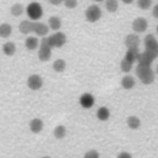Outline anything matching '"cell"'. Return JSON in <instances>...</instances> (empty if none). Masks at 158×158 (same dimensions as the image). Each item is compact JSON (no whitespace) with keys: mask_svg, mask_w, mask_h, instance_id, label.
Segmentation results:
<instances>
[{"mask_svg":"<svg viewBox=\"0 0 158 158\" xmlns=\"http://www.w3.org/2000/svg\"><path fill=\"white\" fill-rule=\"evenodd\" d=\"M136 74L144 85H150L153 83L155 79L154 72L151 66L149 65L138 64L136 69Z\"/></svg>","mask_w":158,"mask_h":158,"instance_id":"6da1fadb","label":"cell"},{"mask_svg":"<svg viewBox=\"0 0 158 158\" xmlns=\"http://www.w3.org/2000/svg\"><path fill=\"white\" fill-rule=\"evenodd\" d=\"M145 51L154 59L158 57V41L152 34L147 35L144 39Z\"/></svg>","mask_w":158,"mask_h":158,"instance_id":"7a4b0ae2","label":"cell"},{"mask_svg":"<svg viewBox=\"0 0 158 158\" xmlns=\"http://www.w3.org/2000/svg\"><path fill=\"white\" fill-rule=\"evenodd\" d=\"M40 44V49L38 52V58L42 62L48 61L50 59L52 54V48L49 44L48 37H43Z\"/></svg>","mask_w":158,"mask_h":158,"instance_id":"3957f363","label":"cell"},{"mask_svg":"<svg viewBox=\"0 0 158 158\" xmlns=\"http://www.w3.org/2000/svg\"><path fill=\"white\" fill-rule=\"evenodd\" d=\"M26 12L30 19L36 20L42 17L43 10L40 3L37 2H32L27 6Z\"/></svg>","mask_w":158,"mask_h":158,"instance_id":"277c9868","label":"cell"},{"mask_svg":"<svg viewBox=\"0 0 158 158\" xmlns=\"http://www.w3.org/2000/svg\"><path fill=\"white\" fill-rule=\"evenodd\" d=\"M48 40L49 45L52 48H61L67 41V36L62 31H57L48 36Z\"/></svg>","mask_w":158,"mask_h":158,"instance_id":"5b68a950","label":"cell"},{"mask_svg":"<svg viewBox=\"0 0 158 158\" xmlns=\"http://www.w3.org/2000/svg\"><path fill=\"white\" fill-rule=\"evenodd\" d=\"M102 15V11L97 5L89 6L85 11V17L86 20L91 23H94L98 21Z\"/></svg>","mask_w":158,"mask_h":158,"instance_id":"8992f818","label":"cell"},{"mask_svg":"<svg viewBox=\"0 0 158 158\" xmlns=\"http://www.w3.org/2000/svg\"><path fill=\"white\" fill-rule=\"evenodd\" d=\"M148 27V23L144 17H139L135 19L132 22L133 30L138 33L144 32Z\"/></svg>","mask_w":158,"mask_h":158,"instance_id":"52a82bcc","label":"cell"},{"mask_svg":"<svg viewBox=\"0 0 158 158\" xmlns=\"http://www.w3.org/2000/svg\"><path fill=\"white\" fill-rule=\"evenodd\" d=\"M27 85L32 90H38L43 85V80L41 77L37 74L30 75L27 79Z\"/></svg>","mask_w":158,"mask_h":158,"instance_id":"ba28073f","label":"cell"},{"mask_svg":"<svg viewBox=\"0 0 158 158\" xmlns=\"http://www.w3.org/2000/svg\"><path fill=\"white\" fill-rule=\"evenodd\" d=\"M139 43V37L136 34H128L125 39V44L127 49L138 48Z\"/></svg>","mask_w":158,"mask_h":158,"instance_id":"9c48e42d","label":"cell"},{"mask_svg":"<svg viewBox=\"0 0 158 158\" xmlns=\"http://www.w3.org/2000/svg\"><path fill=\"white\" fill-rule=\"evenodd\" d=\"M34 23L35 22L28 20H23L19 25V30L23 35L29 34L30 33L33 31Z\"/></svg>","mask_w":158,"mask_h":158,"instance_id":"30bf717a","label":"cell"},{"mask_svg":"<svg viewBox=\"0 0 158 158\" xmlns=\"http://www.w3.org/2000/svg\"><path fill=\"white\" fill-rule=\"evenodd\" d=\"M80 103L83 107L89 109L93 106L94 103V98L91 94L86 93L81 96L80 98Z\"/></svg>","mask_w":158,"mask_h":158,"instance_id":"8fae6325","label":"cell"},{"mask_svg":"<svg viewBox=\"0 0 158 158\" xmlns=\"http://www.w3.org/2000/svg\"><path fill=\"white\" fill-rule=\"evenodd\" d=\"M49 28V27L48 25L43 22H36L34 23L33 32H35L38 36H44L48 33Z\"/></svg>","mask_w":158,"mask_h":158,"instance_id":"7c38bea8","label":"cell"},{"mask_svg":"<svg viewBox=\"0 0 158 158\" xmlns=\"http://www.w3.org/2000/svg\"><path fill=\"white\" fill-rule=\"evenodd\" d=\"M154 60V59L146 51H144L141 53H139L137 58V61L138 62L139 64L149 66H151Z\"/></svg>","mask_w":158,"mask_h":158,"instance_id":"4fadbf2b","label":"cell"},{"mask_svg":"<svg viewBox=\"0 0 158 158\" xmlns=\"http://www.w3.org/2000/svg\"><path fill=\"white\" fill-rule=\"evenodd\" d=\"M43 128V122L38 118L32 119L30 122V129L34 133H38Z\"/></svg>","mask_w":158,"mask_h":158,"instance_id":"5bb4252c","label":"cell"},{"mask_svg":"<svg viewBox=\"0 0 158 158\" xmlns=\"http://www.w3.org/2000/svg\"><path fill=\"white\" fill-rule=\"evenodd\" d=\"M39 45V40L36 37L28 36L26 38L25 41V46L26 48L30 51L36 49Z\"/></svg>","mask_w":158,"mask_h":158,"instance_id":"9a60e30c","label":"cell"},{"mask_svg":"<svg viewBox=\"0 0 158 158\" xmlns=\"http://www.w3.org/2000/svg\"><path fill=\"white\" fill-rule=\"evenodd\" d=\"M2 51L4 54L7 56H13L16 51V46L14 43L7 41L2 46Z\"/></svg>","mask_w":158,"mask_h":158,"instance_id":"2e32d148","label":"cell"},{"mask_svg":"<svg viewBox=\"0 0 158 158\" xmlns=\"http://www.w3.org/2000/svg\"><path fill=\"white\" fill-rule=\"evenodd\" d=\"M139 49L138 48H131L127 49V51L125 55V58L130 61L131 63H134L136 60H137V58L139 54Z\"/></svg>","mask_w":158,"mask_h":158,"instance_id":"e0dca14e","label":"cell"},{"mask_svg":"<svg viewBox=\"0 0 158 158\" xmlns=\"http://www.w3.org/2000/svg\"><path fill=\"white\" fill-rule=\"evenodd\" d=\"M48 25L51 29L57 31L62 26V22L59 17L57 16H51L48 19Z\"/></svg>","mask_w":158,"mask_h":158,"instance_id":"ac0fdd59","label":"cell"},{"mask_svg":"<svg viewBox=\"0 0 158 158\" xmlns=\"http://www.w3.org/2000/svg\"><path fill=\"white\" fill-rule=\"evenodd\" d=\"M121 85L125 89H130L133 88L135 85L134 78L130 75H126L121 80Z\"/></svg>","mask_w":158,"mask_h":158,"instance_id":"d6986e66","label":"cell"},{"mask_svg":"<svg viewBox=\"0 0 158 158\" xmlns=\"http://www.w3.org/2000/svg\"><path fill=\"white\" fill-rule=\"evenodd\" d=\"M12 32V26L7 23H3L0 26V36L3 38H8Z\"/></svg>","mask_w":158,"mask_h":158,"instance_id":"ffe728a7","label":"cell"},{"mask_svg":"<svg viewBox=\"0 0 158 158\" xmlns=\"http://www.w3.org/2000/svg\"><path fill=\"white\" fill-rule=\"evenodd\" d=\"M127 123L128 127L132 130H136L141 125V121L139 118L134 115H131L128 117Z\"/></svg>","mask_w":158,"mask_h":158,"instance_id":"44dd1931","label":"cell"},{"mask_svg":"<svg viewBox=\"0 0 158 158\" xmlns=\"http://www.w3.org/2000/svg\"><path fill=\"white\" fill-rule=\"evenodd\" d=\"M96 115L98 118L101 121L107 120L110 116L109 110L106 107H101L98 110Z\"/></svg>","mask_w":158,"mask_h":158,"instance_id":"7402d4cb","label":"cell"},{"mask_svg":"<svg viewBox=\"0 0 158 158\" xmlns=\"http://www.w3.org/2000/svg\"><path fill=\"white\" fill-rule=\"evenodd\" d=\"M24 11V7L22 4L15 3L13 4L10 9V14L14 17H19L21 15Z\"/></svg>","mask_w":158,"mask_h":158,"instance_id":"603a6c76","label":"cell"},{"mask_svg":"<svg viewBox=\"0 0 158 158\" xmlns=\"http://www.w3.org/2000/svg\"><path fill=\"white\" fill-rule=\"evenodd\" d=\"M65 61L62 59H57L52 64V68L57 72H63L65 70Z\"/></svg>","mask_w":158,"mask_h":158,"instance_id":"cb8c5ba5","label":"cell"},{"mask_svg":"<svg viewBox=\"0 0 158 158\" xmlns=\"http://www.w3.org/2000/svg\"><path fill=\"white\" fill-rule=\"evenodd\" d=\"M105 5L107 10L110 13L116 12L118 7V3L117 0H106Z\"/></svg>","mask_w":158,"mask_h":158,"instance_id":"d4e9b609","label":"cell"},{"mask_svg":"<svg viewBox=\"0 0 158 158\" xmlns=\"http://www.w3.org/2000/svg\"><path fill=\"white\" fill-rule=\"evenodd\" d=\"M66 135V129L63 125H58L54 130V135L57 139L63 138Z\"/></svg>","mask_w":158,"mask_h":158,"instance_id":"484cf974","label":"cell"},{"mask_svg":"<svg viewBox=\"0 0 158 158\" xmlns=\"http://www.w3.org/2000/svg\"><path fill=\"white\" fill-rule=\"evenodd\" d=\"M132 66L133 63L127 60L125 57H123V59L120 62V69L123 72H129L131 70Z\"/></svg>","mask_w":158,"mask_h":158,"instance_id":"4316f807","label":"cell"},{"mask_svg":"<svg viewBox=\"0 0 158 158\" xmlns=\"http://www.w3.org/2000/svg\"><path fill=\"white\" fill-rule=\"evenodd\" d=\"M152 4V0H138L137 5L141 10H147L149 9Z\"/></svg>","mask_w":158,"mask_h":158,"instance_id":"83f0119b","label":"cell"},{"mask_svg":"<svg viewBox=\"0 0 158 158\" xmlns=\"http://www.w3.org/2000/svg\"><path fill=\"white\" fill-rule=\"evenodd\" d=\"M64 4L67 8L69 9H72L77 7L78 4V1L77 0H64Z\"/></svg>","mask_w":158,"mask_h":158,"instance_id":"f1b7e54d","label":"cell"},{"mask_svg":"<svg viewBox=\"0 0 158 158\" xmlns=\"http://www.w3.org/2000/svg\"><path fill=\"white\" fill-rule=\"evenodd\" d=\"M83 158H99V154L97 151L92 149L86 152Z\"/></svg>","mask_w":158,"mask_h":158,"instance_id":"f546056e","label":"cell"},{"mask_svg":"<svg viewBox=\"0 0 158 158\" xmlns=\"http://www.w3.org/2000/svg\"><path fill=\"white\" fill-rule=\"evenodd\" d=\"M117 158H132V157L130 153L127 152H122L118 155Z\"/></svg>","mask_w":158,"mask_h":158,"instance_id":"4dcf8cb0","label":"cell"},{"mask_svg":"<svg viewBox=\"0 0 158 158\" xmlns=\"http://www.w3.org/2000/svg\"><path fill=\"white\" fill-rule=\"evenodd\" d=\"M152 15L154 18L158 19V4H157L152 9Z\"/></svg>","mask_w":158,"mask_h":158,"instance_id":"1f68e13d","label":"cell"},{"mask_svg":"<svg viewBox=\"0 0 158 158\" xmlns=\"http://www.w3.org/2000/svg\"><path fill=\"white\" fill-rule=\"evenodd\" d=\"M49 2L54 6H58L62 2H64V0H48Z\"/></svg>","mask_w":158,"mask_h":158,"instance_id":"d6a6232c","label":"cell"},{"mask_svg":"<svg viewBox=\"0 0 158 158\" xmlns=\"http://www.w3.org/2000/svg\"><path fill=\"white\" fill-rule=\"evenodd\" d=\"M122 1L125 4H131L133 1V0H122Z\"/></svg>","mask_w":158,"mask_h":158,"instance_id":"836d02e7","label":"cell"},{"mask_svg":"<svg viewBox=\"0 0 158 158\" xmlns=\"http://www.w3.org/2000/svg\"><path fill=\"white\" fill-rule=\"evenodd\" d=\"M156 73L158 75V64L156 66Z\"/></svg>","mask_w":158,"mask_h":158,"instance_id":"e575fe53","label":"cell"},{"mask_svg":"<svg viewBox=\"0 0 158 158\" xmlns=\"http://www.w3.org/2000/svg\"><path fill=\"white\" fill-rule=\"evenodd\" d=\"M156 31H157V34H158V25H157V27H156Z\"/></svg>","mask_w":158,"mask_h":158,"instance_id":"d590c367","label":"cell"},{"mask_svg":"<svg viewBox=\"0 0 158 158\" xmlns=\"http://www.w3.org/2000/svg\"><path fill=\"white\" fill-rule=\"evenodd\" d=\"M41 158H51V157H49V156H44V157H43Z\"/></svg>","mask_w":158,"mask_h":158,"instance_id":"8d00e7d4","label":"cell"},{"mask_svg":"<svg viewBox=\"0 0 158 158\" xmlns=\"http://www.w3.org/2000/svg\"><path fill=\"white\" fill-rule=\"evenodd\" d=\"M95 1H102L103 0H95Z\"/></svg>","mask_w":158,"mask_h":158,"instance_id":"74e56055","label":"cell"}]
</instances>
